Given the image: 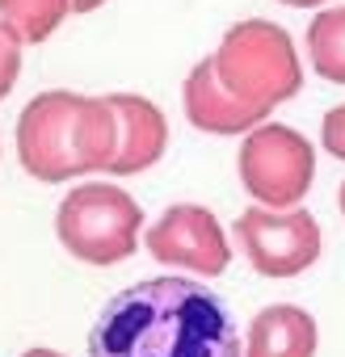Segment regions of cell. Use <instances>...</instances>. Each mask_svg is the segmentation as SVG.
<instances>
[{
	"label": "cell",
	"mask_w": 345,
	"mask_h": 357,
	"mask_svg": "<svg viewBox=\"0 0 345 357\" xmlns=\"http://www.w3.org/2000/svg\"><path fill=\"white\" fill-rule=\"evenodd\" d=\"M89 357H244V344L215 290L190 278H147L101 307Z\"/></svg>",
	"instance_id": "6da1fadb"
},
{
	"label": "cell",
	"mask_w": 345,
	"mask_h": 357,
	"mask_svg": "<svg viewBox=\"0 0 345 357\" xmlns=\"http://www.w3.org/2000/svg\"><path fill=\"white\" fill-rule=\"evenodd\" d=\"M118 147V118L105 97L72 89L38 93L17 118V160L34 181H76L105 172Z\"/></svg>",
	"instance_id": "7a4b0ae2"
},
{
	"label": "cell",
	"mask_w": 345,
	"mask_h": 357,
	"mask_svg": "<svg viewBox=\"0 0 345 357\" xmlns=\"http://www.w3.org/2000/svg\"><path fill=\"white\" fill-rule=\"evenodd\" d=\"M211 63L232 97L261 105V109H278L303 89V63H299L291 34L265 17L236 22L219 38Z\"/></svg>",
	"instance_id": "3957f363"
},
{
	"label": "cell",
	"mask_w": 345,
	"mask_h": 357,
	"mask_svg": "<svg viewBox=\"0 0 345 357\" xmlns=\"http://www.w3.org/2000/svg\"><path fill=\"white\" fill-rule=\"evenodd\" d=\"M143 211L139 202L110 181H85L76 185L55 215L59 244L85 261V265H118L139 248Z\"/></svg>",
	"instance_id": "277c9868"
},
{
	"label": "cell",
	"mask_w": 345,
	"mask_h": 357,
	"mask_svg": "<svg viewBox=\"0 0 345 357\" xmlns=\"http://www.w3.org/2000/svg\"><path fill=\"white\" fill-rule=\"evenodd\" d=\"M240 185L257 206L270 211H291L307 198L311 176H316V147L282 122H261L244 135L240 155Z\"/></svg>",
	"instance_id": "5b68a950"
},
{
	"label": "cell",
	"mask_w": 345,
	"mask_h": 357,
	"mask_svg": "<svg viewBox=\"0 0 345 357\" xmlns=\"http://www.w3.org/2000/svg\"><path fill=\"white\" fill-rule=\"evenodd\" d=\"M240 252L249 257V265L261 273V278H299L307 273L316 261H320V248H324V236H320V223L316 215H307L303 206H291V211H270V206H249L236 227H232Z\"/></svg>",
	"instance_id": "8992f818"
},
{
	"label": "cell",
	"mask_w": 345,
	"mask_h": 357,
	"mask_svg": "<svg viewBox=\"0 0 345 357\" xmlns=\"http://www.w3.org/2000/svg\"><path fill=\"white\" fill-rule=\"evenodd\" d=\"M147 252L160 261V265H172V269H186L194 278H219L232 261V248H228V231L219 227V219L198 206V202H177L168 206L152 231H147Z\"/></svg>",
	"instance_id": "52a82bcc"
},
{
	"label": "cell",
	"mask_w": 345,
	"mask_h": 357,
	"mask_svg": "<svg viewBox=\"0 0 345 357\" xmlns=\"http://www.w3.org/2000/svg\"><path fill=\"white\" fill-rule=\"evenodd\" d=\"M105 101L118 118V147H114V160L105 172L110 176L147 172L168 147V122H164L160 105L139 97V93H110Z\"/></svg>",
	"instance_id": "ba28073f"
},
{
	"label": "cell",
	"mask_w": 345,
	"mask_h": 357,
	"mask_svg": "<svg viewBox=\"0 0 345 357\" xmlns=\"http://www.w3.org/2000/svg\"><path fill=\"white\" fill-rule=\"evenodd\" d=\"M182 105H186L190 126H198V130H207V135H249V130L261 126L265 114H270V109H261V105H249V101L232 97V93L223 89V80L215 76V63H211V59L194 63V72L186 76V84H182Z\"/></svg>",
	"instance_id": "9c48e42d"
},
{
	"label": "cell",
	"mask_w": 345,
	"mask_h": 357,
	"mask_svg": "<svg viewBox=\"0 0 345 357\" xmlns=\"http://www.w3.org/2000/svg\"><path fill=\"white\" fill-rule=\"evenodd\" d=\"M320 328L295 303H274L249 324L244 357H316Z\"/></svg>",
	"instance_id": "30bf717a"
},
{
	"label": "cell",
	"mask_w": 345,
	"mask_h": 357,
	"mask_svg": "<svg viewBox=\"0 0 345 357\" xmlns=\"http://www.w3.org/2000/svg\"><path fill=\"white\" fill-rule=\"evenodd\" d=\"M307 55H311V68L328 84H345V5H332L311 17Z\"/></svg>",
	"instance_id": "8fae6325"
},
{
	"label": "cell",
	"mask_w": 345,
	"mask_h": 357,
	"mask_svg": "<svg viewBox=\"0 0 345 357\" xmlns=\"http://www.w3.org/2000/svg\"><path fill=\"white\" fill-rule=\"evenodd\" d=\"M68 13H72V0H0V22H9L26 47L47 43Z\"/></svg>",
	"instance_id": "7c38bea8"
},
{
	"label": "cell",
	"mask_w": 345,
	"mask_h": 357,
	"mask_svg": "<svg viewBox=\"0 0 345 357\" xmlns=\"http://www.w3.org/2000/svg\"><path fill=\"white\" fill-rule=\"evenodd\" d=\"M22 47L26 43L17 38V30L9 22H0V101L13 93V84L22 76Z\"/></svg>",
	"instance_id": "4fadbf2b"
},
{
	"label": "cell",
	"mask_w": 345,
	"mask_h": 357,
	"mask_svg": "<svg viewBox=\"0 0 345 357\" xmlns=\"http://www.w3.org/2000/svg\"><path fill=\"white\" fill-rule=\"evenodd\" d=\"M320 143H324V151H328L332 160H345V101L324 114V122H320Z\"/></svg>",
	"instance_id": "5bb4252c"
},
{
	"label": "cell",
	"mask_w": 345,
	"mask_h": 357,
	"mask_svg": "<svg viewBox=\"0 0 345 357\" xmlns=\"http://www.w3.org/2000/svg\"><path fill=\"white\" fill-rule=\"evenodd\" d=\"M278 5H291V9H324L328 0H278Z\"/></svg>",
	"instance_id": "9a60e30c"
},
{
	"label": "cell",
	"mask_w": 345,
	"mask_h": 357,
	"mask_svg": "<svg viewBox=\"0 0 345 357\" xmlns=\"http://www.w3.org/2000/svg\"><path fill=\"white\" fill-rule=\"evenodd\" d=\"M101 5H105V0H72V13H93Z\"/></svg>",
	"instance_id": "2e32d148"
},
{
	"label": "cell",
	"mask_w": 345,
	"mask_h": 357,
	"mask_svg": "<svg viewBox=\"0 0 345 357\" xmlns=\"http://www.w3.org/2000/svg\"><path fill=\"white\" fill-rule=\"evenodd\" d=\"M22 357H64V353H55V349H26Z\"/></svg>",
	"instance_id": "e0dca14e"
},
{
	"label": "cell",
	"mask_w": 345,
	"mask_h": 357,
	"mask_svg": "<svg viewBox=\"0 0 345 357\" xmlns=\"http://www.w3.org/2000/svg\"><path fill=\"white\" fill-rule=\"evenodd\" d=\"M337 202H341V215H345V181H341V194H337Z\"/></svg>",
	"instance_id": "ac0fdd59"
}]
</instances>
